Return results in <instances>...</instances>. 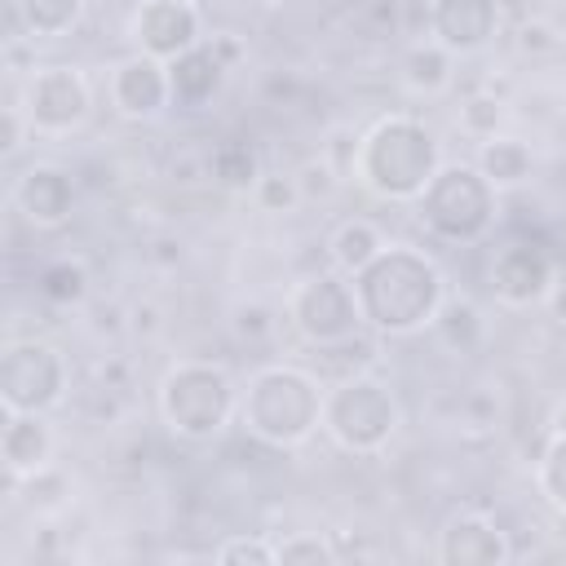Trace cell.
I'll list each match as a JSON object with an SVG mask.
<instances>
[{
  "label": "cell",
  "mask_w": 566,
  "mask_h": 566,
  "mask_svg": "<svg viewBox=\"0 0 566 566\" xmlns=\"http://www.w3.org/2000/svg\"><path fill=\"white\" fill-rule=\"evenodd\" d=\"M553 433H566V402H562L557 416H553Z\"/></svg>",
  "instance_id": "f35d334b"
},
{
  "label": "cell",
  "mask_w": 566,
  "mask_h": 566,
  "mask_svg": "<svg viewBox=\"0 0 566 566\" xmlns=\"http://www.w3.org/2000/svg\"><path fill=\"white\" fill-rule=\"evenodd\" d=\"M287 318L318 349L345 345L363 332V310H358L354 283H345L340 274H310L305 283H296L292 301H287Z\"/></svg>",
  "instance_id": "52a82bcc"
},
{
  "label": "cell",
  "mask_w": 566,
  "mask_h": 566,
  "mask_svg": "<svg viewBox=\"0 0 566 566\" xmlns=\"http://www.w3.org/2000/svg\"><path fill=\"white\" fill-rule=\"evenodd\" d=\"M93 111V84L84 80L80 66H66V62H53V66H40L27 88H22V115L31 124V137H66L75 133Z\"/></svg>",
  "instance_id": "ba28073f"
},
{
  "label": "cell",
  "mask_w": 566,
  "mask_h": 566,
  "mask_svg": "<svg viewBox=\"0 0 566 566\" xmlns=\"http://www.w3.org/2000/svg\"><path fill=\"white\" fill-rule=\"evenodd\" d=\"M128 31H133L137 53H150L159 62H172L186 49L203 44V35H199V4L195 0H142L133 9Z\"/></svg>",
  "instance_id": "30bf717a"
},
{
  "label": "cell",
  "mask_w": 566,
  "mask_h": 566,
  "mask_svg": "<svg viewBox=\"0 0 566 566\" xmlns=\"http://www.w3.org/2000/svg\"><path fill=\"white\" fill-rule=\"evenodd\" d=\"M500 31V0H433L429 35L451 53H478Z\"/></svg>",
  "instance_id": "4fadbf2b"
},
{
  "label": "cell",
  "mask_w": 566,
  "mask_h": 566,
  "mask_svg": "<svg viewBox=\"0 0 566 566\" xmlns=\"http://www.w3.org/2000/svg\"><path fill=\"white\" fill-rule=\"evenodd\" d=\"M429 327H433L438 345L451 349V354H473V349L482 345V336H486L482 310H478L469 296H447V301L438 305V314H433Z\"/></svg>",
  "instance_id": "d6986e66"
},
{
  "label": "cell",
  "mask_w": 566,
  "mask_h": 566,
  "mask_svg": "<svg viewBox=\"0 0 566 566\" xmlns=\"http://www.w3.org/2000/svg\"><path fill=\"white\" fill-rule=\"evenodd\" d=\"M562 371H566V358H562Z\"/></svg>",
  "instance_id": "ab89813d"
},
{
  "label": "cell",
  "mask_w": 566,
  "mask_h": 566,
  "mask_svg": "<svg viewBox=\"0 0 566 566\" xmlns=\"http://www.w3.org/2000/svg\"><path fill=\"white\" fill-rule=\"evenodd\" d=\"M208 181L226 190H252L261 181V159L248 142H217L208 150Z\"/></svg>",
  "instance_id": "7402d4cb"
},
{
  "label": "cell",
  "mask_w": 566,
  "mask_h": 566,
  "mask_svg": "<svg viewBox=\"0 0 566 566\" xmlns=\"http://www.w3.org/2000/svg\"><path fill=\"white\" fill-rule=\"evenodd\" d=\"M495 186L478 172V164H442L424 186L420 217L447 243H478L495 221Z\"/></svg>",
  "instance_id": "8992f818"
},
{
  "label": "cell",
  "mask_w": 566,
  "mask_h": 566,
  "mask_svg": "<svg viewBox=\"0 0 566 566\" xmlns=\"http://www.w3.org/2000/svg\"><path fill=\"white\" fill-rule=\"evenodd\" d=\"M31 133V124H27V115H22V106H4V159H13L18 150H22V137Z\"/></svg>",
  "instance_id": "836d02e7"
},
{
  "label": "cell",
  "mask_w": 566,
  "mask_h": 566,
  "mask_svg": "<svg viewBox=\"0 0 566 566\" xmlns=\"http://www.w3.org/2000/svg\"><path fill=\"white\" fill-rule=\"evenodd\" d=\"M159 416L177 438L208 442L239 416V389L226 367L177 363L159 385Z\"/></svg>",
  "instance_id": "277c9868"
},
{
  "label": "cell",
  "mask_w": 566,
  "mask_h": 566,
  "mask_svg": "<svg viewBox=\"0 0 566 566\" xmlns=\"http://www.w3.org/2000/svg\"><path fill=\"white\" fill-rule=\"evenodd\" d=\"M380 248H385L380 230H376L371 221H363V217L345 221V226L332 234V261H336L340 274H358L367 261H376Z\"/></svg>",
  "instance_id": "603a6c76"
},
{
  "label": "cell",
  "mask_w": 566,
  "mask_h": 566,
  "mask_svg": "<svg viewBox=\"0 0 566 566\" xmlns=\"http://www.w3.org/2000/svg\"><path fill=\"white\" fill-rule=\"evenodd\" d=\"M531 146L526 142H517V137H486V142H478V172L495 186V190H513V186H522L526 177H531Z\"/></svg>",
  "instance_id": "ac0fdd59"
},
{
  "label": "cell",
  "mask_w": 566,
  "mask_h": 566,
  "mask_svg": "<svg viewBox=\"0 0 566 566\" xmlns=\"http://www.w3.org/2000/svg\"><path fill=\"white\" fill-rule=\"evenodd\" d=\"M234 332H239V336H243L248 345L265 340V336L274 332V310H270V305H261V301L234 305Z\"/></svg>",
  "instance_id": "1f68e13d"
},
{
  "label": "cell",
  "mask_w": 566,
  "mask_h": 566,
  "mask_svg": "<svg viewBox=\"0 0 566 566\" xmlns=\"http://www.w3.org/2000/svg\"><path fill=\"white\" fill-rule=\"evenodd\" d=\"M9 4L31 40H57L84 13V0H9Z\"/></svg>",
  "instance_id": "44dd1931"
},
{
  "label": "cell",
  "mask_w": 566,
  "mask_h": 566,
  "mask_svg": "<svg viewBox=\"0 0 566 566\" xmlns=\"http://www.w3.org/2000/svg\"><path fill=\"white\" fill-rule=\"evenodd\" d=\"M323 394L327 389H318V380L301 367H261L248 389H239V420L270 447H296L323 424Z\"/></svg>",
  "instance_id": "3957f363"
},
{
  "label": "cell",
  "mask_w": 566,
  "mask_h": 566,
  "mask_svg": "<svg viewBox=\"0 0 566 566\" xmlns=\"http://www.w3.org/2000/svg\"><path fill=\"white\" fill-rule=\"evenodd\" d=\"M208 44H212V53H217V57H221V62H226V66H234V62H239V57H243V44H239V40H234V35H212V40H208Z\"/></svg>",
  "instance_id": "74e56055"
},
{
  "label": "cell",
  "mask_w": 566,
  "mask_h": 566,
  "mask_svg": "<svg viewBox=\"0 0 566 566\" xmlns=\"http://www.w3.org/2000/svg\"><path fill=\"white\" fill-rule=\"evenodd\" d=\"M40 296L53 305H80L88 296V270L71 256H57L40 270Z\"/></svg>",
  "instance_id": "cb8c5ba5"
},
{
  "label": "cell",
  "mask_w": 566,
  "mask_h": 566,
  "mask_svg": "<svg viewBox=\"0 0 566 566\" xmlns=\"http://www.w3.org/2000/svg\"><path fill=\"white\" fill-rule=\"evenodd\" d=\"M172 177L177 181H203L208 177V150H186L172 159Z\"/></svg>",
  "instance_id": "e575fe53"
},
{
  "label": "cell",
  "mask_w": 566,
  "mask_h": 566,
  "mask_svg": "<svg viewBox=\"0 0 566 566\" xmlns=\"http://www.w3.org/2000/svg\"><path fill=\"white\" fill-rule=\"evenodd\" d=\"M544 301H548L553 318L566 327V270H557V274H553V287H548V296H544Z\"/></svg>",
  "instance_id": "8d00e7d4"
},
{
  "label": "cell",
  "mask_w": 566,
  "mask_h": 566,
  "mask_svg": "<svg viewBox=\"0 0 566 566\" xmlns=\"http://www.w3.org/2000/svg\"><path fill=\"white\" fill-rule=\"evenodd\" d=\"M212 557H217L221 566H239V562L270 566V562H279V544H270V539H261V535H230Z\"/></svg>",
  "instance_id": "f546056e"
},
{
  "label": "cell",
  "mask_w": 566,
  "mask_h": 566,
  "mask_svg": "<svg viewBox=\"0 0 566 566\" xmlns=\"http://www.w3.org/2000/svg\"><path fill=\"white\" fill-rule=\"evenodd\" d=\"M128 327H133V332H146V336H150V332L159 327V310H155L150 301H137V305L128 310Z\"/></svg>",
  "instance_id": "d590c367"
},
{
  "label": "cell",
  "mask_w": 566,
  "mask_h": 566,
  "mask_svg": "<svg viewBox=\"0 0 566 566\" xmlns=\"http://www.w3.org/2000/svg\"><path fill=\"white\" fill-rule=\"evenodd\" d=\"M0 455L9 482H22L40 473L53 455V429L44 411H4V433H0Z\"/></svg>",
  "instance_id": "2e32d148"
},
{
  "label": "cell",
  "mask_w": 566,
  "mask_h": 566,
  "mask_svg": "<svg viewBox=\"0 0 566 566\" xmlns=\"http://www.w3.org/2000/svg\"><path fill=\"white\" fill-rule=\"evenodd\" d=\"M539 491L557 513H566V433H553L544 460H539Z\"/></svg>",
  "instance_id": "4316f807"
},
{
  "label": "cell",
  "mask_w": 566,
  "mask_h": 566,
  "mask_svg": "<svg viewBox=\"0 0 566 566\" xmlns=\"http://www.w3.org/2000/svg\"><path fill=\"white\" fill-rule=\"evenodd\" d=\"M66 394V358L49 340H13L0 358L4 411H49Z\"/></svg>",
  "instance_id": "9c48e42d"
},
{
  "label": "cell",
  "mask_w": 566,
  "mask_h": 566,
  "mask_svg": "<svg viewBox=\"0 0 566 566\" xmlns=\"http://www.w3.org/2000/svg\"><path fill=\"white\" fill-rule=\"evenodd\" d=\"M22 486H27V509H35V513H53V509H62V504H66V491H71V482H66L53 464H44L40 473L22 478Z\"/></svg>",
  "instance_id": "83f0119b"
},
{
  "label": "cell",
  "mask_w": 566,
  "mask_h": 566,
  "mask_svg": "<svg viewBox=\"0 0 566 566\" xmlns=\"http://www.w3.org/2000/svg\"><path fill=\"white\" fill-rule=\"evenodd\" d=\"M345 177L318 155V159H305L301 168H296V186H301V199H327L336 186H340Z\"/></svg>",
  "instance_id": "4dcf8cb0"
},
{
  "label": "cell",
  "mask_w": 566,
  "mask_h": 566,
  "mask_svg": "<svg viewBox=\"0 0 566 566\" xmlns=\"http://www.w3.org/2000/svg\"><path fill=\"white\" fill-rule=\"evenodd\" d=\"M509 557H513V548L486 513L469 509V513H455L442 526L438 562H447V566H495V562H509Z\"/></svg>",
  "instance_id": "9a60e30c"
},
{
  "label": "cell",
  "mask_w": 566,
  "mask_h": 566,
  "mask_svg": "<svg viewBox=\"0 0 566 566\" xmlns=\"http://www.w3.org/2000/svg\"><path fill=\"white\" fill-rule=\"evenodd\" d=\"M513 44H517V53H526V57H553V53H562V27L557 22H548V18H526L522 27H517V35H513Z\"/></svg>",
  "instance_id": "f1b7e54d"
},
{
  "label": "cell",
  "mask_w": 566,
  "mask_h": 566,
  "mask_svg": "<svg viewBox=\"0 0 566 566\" xmlns=\"http://www.w3.org/2000/svg\"><path fill=\"white\" fill-rule=\"evenodd\" d=\"M226 62L212 53V44H195V49H186L181 57H172L168 62V84H172V102L177 106H203V102H212L217 97V88H221V80H226Z\"/></svg>",
  "instance_id": "e0dca14e"
},
{
  "label": "cell",
  "mask_w": 566,
  "mask_h": 566,
  "mask_svg": "<svg viewBox=\"0 0 566 566\" xmlns=\"http://www.w3.org/2000/svg\"><path fill=\"white\" fill-rule=\"evenodd\" d=\"M13 208L35 226V230H53L71 217L75 208V181L66 168L57 164H31L18 181H13Z\"/></svg>",
  "instance_id": "5bb4252c"
},
{
  "label": "cell",
  "mask_w": 566,
  "mask_h": 566,
  "mask_svg": "<svg viewBox=\"0 0 566 566\" xmlns=\"http://www.w3.org/2000/svg\"><path fill=\"white\" fill-rule=\"evenodd\" d=\"M279 562H336V548L318 535H287L279 544Z\"/></svg>",
  "instance_id": "d6a6232c"
},
{
  "label": "cell",
  "mask_w": 566,
  "mask_h": 566,
  "mask_svg": "<svg viewBox=\"0 0 566 566\" xmlns=\"http://www.w3.org/2000/svg\"><path fill=\"white\" fill-rule=\"evenodd\" d=\"M451 49H442L438 40H420V44H411L407 53H402V84L411 88V93H424V97H433V93H442L447 84H451Z\"/></svg>",
  "instance_id": "ffe728a7"
},
{
  "label": "cell",
  "mask_w": 566,
  "mask_h": 566,
  "mask_svg": "<svg viewBox=\"0 0 566 566\" xmlns=\"http://www.w3.org/2000/svg\"><path fill=\"white\" fill-rule=\"evenodd\" d=\"M106 97L124 119H155L172 102L168 62H159L150 53H133V57L115 62V71L106 80Z\"/></svg>",
  "instance_id": "7c38bea8"
},
{
  "label": "cell",
  "mask_w": 566,
  "mask_h": 566,
  "mask_svg": "<svg viewBox=\"0 0 566 566\" xmlns=\"http://www.w3.org/2000/svg\"><path fill=\"white\" fill-rule=\"evenodd\" d=\"M354 296L363 323L380 336H411L433 323L438 305L447 301L442 270L416 248H380L354 274Z\"/></svg>",
  "instance_id": "6da1fadb"
},
{
  "label": "cell",
  "mask_w": 566,
  "mask_h": 566,
  "mask_svg": "<svg viewBox=\"0 0 566 566\" xmlns=\"http://www.w3.org/2000/svg\"><path fill=\"white\" fill-rule=\"evenodd\" d=\"M553 256L531 243V239H517V243H504L491 261V292L504 301V305H539L553 287Z\"/></svg>",
  "instance_id": "8fae6325"
},
{
  "label": "cell",
  "mask_w": 566,
  "mask_h": 566,
  "mask_svg": "<svg viewBox=\"0 0 566 566\" xmlns=\"http://www.w3.org/2000/svg\"><path fill=\"white\" fill-rule=\"evenodd\" d=\"M442 168L438 155V137L433 128H424L411 115H385L376 119V128L358 142V177L371 195L407 203L420 199L424 186L433 181V172Z\"/></svg>",
  "instance_id": "7a4b0ae2"
},
{
  "label": "cell",
  "mask_w": 566,
  "mask_h": 566,
  "mask_svg": "<svg viewBox=\"0 0 566 566\" xmlns=\"http://www.w3.org/2000/svg\"><path fill=\"white\" fill-rule=\"evenodd\" d=\"M323 429L332 433L336 447L354 451V455H371L380 451L394 429H398V398L394 389L371 376V371H354L340 376L327 394H323Z\"/></svg>",
  "instance_id": "5b68a950"
},
{
  "label": "cell",
  "mask_w": 566,
  "mask_h": 566,
  "mask_svg": "<svg viewBox=\"0 0 566 566\" xmlns=\"http://www.w3.org/2000/svg\"><path fill=\"white\" fill-rule=\"evenodd\" d=\"M252 199L261 212H292L301 203L296 172H261V181L252 186Z\"/></svg>",
  "instance_id": "484cf974"
},
{
  "label": "cell",
  "mask_w": 566,
  "mask_h": 566,
  "mask_svg": "<svg viewBox=\"0 0 566 566\" xmlns=\"http://www.w3.org/2000/svg\"><path fill=\"white\" fill-rule=\"evenodd\" d=\"M500 119H504V102H500L495 93H473V97L460 106V128H464L469 137H478V142L495 137Z\"/></svg>",
  "instance_id": "d4e9b609"
}]
</instances>
